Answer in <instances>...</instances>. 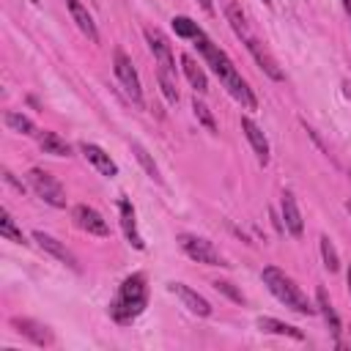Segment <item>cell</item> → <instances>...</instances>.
I'll return each instance as SVG.
<instances>
[{
  "label": "cell",
  "mask_w": 351,
  "mask_h": 351,
  "mask_svg": "<svg viewBox=\"0 0 351 351\" xmlns=\"http://www.w3.org/2000/svg\"><path fill=\"white\" fill-rule=\"evenodd\" d=\"M195 47H197V52L203 55V60L211 66V71L219 77V82L228 88V93H230L241 107L255 110V107H258V99H255L252 88L247 85V80H244V77L239 74V69L233 66V60L228 58V52H225L219 44H214L206 33H200V36L195 38Z\"/></svg>",
  "instance_id": "cell-1"
},
{
  "label": "cell",
  "mask_w": 351,
  "mask_h": 351,
  "mask_svg": "<svg viewBox=\"0 0 351 351\" xmlns=\"http://www.w3.org/2000/svg\"><path fill=\"white\" fill-rule=\"evenodd\" d=\"M145 304H148V277L143 271H132L118 285V293L110 302V318L115 324H129L145 310Z\"/></svg>",
  "instance_id": "cell-2"
},
{
  "label": "cell",
  "mask_w": 351,
  "mask_h": 351,
  "mask_svg": "<svg viewBox=\"0 0 351 351\" xmlns=\"http://www.w3.org/2000/svg\"><path fill=\"white\" fill-rule=\"evenodd\" d=\"M225 14H228V22H230L233 33L244 41V47L250 49V55L255 58V63H258L271 80H282V69H280V63H277L274 55L266 49V44H263L258 36H252V30H250V25H247V19H244V11H241L233 0H228V3H225Z\"/></svg>",
  "instance_id": "cell-3"
},
{
  "label": "cell",
  "mask_w": 351,
  "mask_h": 351,
  "mask_svg": "<svg viewBox=\"0 0 351 351\" xmlns=\"http://www.w3.org/2000/svg\"><path fill=\"white\" fill-rule=\"evenodd\" d=\"M263 285L271 291V296L277 299V302H282L285 307H291L293 313H299V315H313L318 307L302 293V288L282 271V269H277V266H266L263 269Z\"/></svg>",
  "instance_id": "cell-4"
},
{
  "label": "cell",
  "mask_w": 351,
  "mask_h": 351,
  "mask_svg": "<svg viewBox=\"0 0 351 351\" xmlns=\"http://www.w3.org/2000/svg\"><path fill=\"white\" fill-rule=\"evenodd\" d=\"M178 247L184 250L186 258H192L197 263H206V266H228V261L219 255V250L208 239H200V236H192V233H178Z\"/></svg>",
  "instance_id": "cell-5"
},
{
  "label": "cell",
  "mask_w": 351,
  "mask_h": 351,
  "mask_svg": "<svg viewBox=\"0 0 351 351\" xmlns=\"http://www.w3.org/2000/svg\"><path fill=\"white\" fill-rule=\"evenodd\" d=\"M27 181H30L33 192H36L44 203H49V206H55V208H63V206H66V192H63L60 181H58L55 176H49L47 170L33 167V170L27 173Z\"/></svg>",
  "instance_id": "cell-6"
},
{
  "label": "cell",
  "mask_w": 351,
  "mask_h": 351,
  "mask_svg": "<svg viewBox=\"0 0 351 351\" xmlns=\"http://www.w3.org/2000/svg\"><path fill=\"white\" fill-rule=\"evenodd\" d=\"M112 69H115V77H118V82L123 85L126 96H129L134 104H143V88H140L137 69L132 66V58H129L123 49H115V55H112Z\"/></svg>",
  "instance_id": "cell-7"
},
{
  "label": "cell",
  "mask_w": 351,
  "mask_h": 351,
  "mask_svg": "<svg viewBox=\"0 0 351 351\" xmlns=\"http://www.w3.org/2000/svg\"><path fill=\"white\" fill-rule=\"evenodd\" d=\"M71 219H74V225H77L80 230H85V233H90V236H110L107 219H104L93 206H85V203L74 206V208H71Z\"/></svg>",
  "instance_id": "cell-8"
},
{
  "label": "cell",
  "mask_w": 351,
  "mask_h": 351,
  "mask_svg": "<svg viewBox=\"0 0 351 351\" xmlns=\"http://www.w3.org/2000/svg\"><path fill=\"white\" fill-rule=\"evenodd\" d=\"M11 326H14L25 340H30L33 346H41V348L55 346L52 329L44 326V324H38V321H33V318H19V315H14V318H11Z\"/></svg>",
  "instance_id": "cell-9"
},
{
  "label": "cell",
  "mask_w": 351,
  "mask_h": 351,
  "mask_svg": "<svg viewBox=\"0 0 351 351\" xmlns=\"http://www.w3.org/2000/svg\"><path fill=\"white\" fill-rule=\"evenodd\" d=\"M143 36H145L148 49H151V55L156 58L159 69L176 71V58H173V47H170V41H167V36H165L162 30H156V27H145Z\"/></svg>",
  "instance_id": "cell-10"
},
{
  "label": "cell",
  "mask_w": 351,
  "mask_h": 351,
  "mask_svg": "<svg viewBox=\"0 0 351 351\" xmlns=\"http://www.w3.org/2000/svg\"><path fill=\"white\" fill-rule=\"evenodd\" d=\"M167 288L184 302V307H186L189 313H195V315H200V318H208V315H211V304H208L197 291H192L189 285H184V282H170Z\"/></svg>",
  "instance_id": "cell-11"
},
{
  "label": "cell",
  "mask_w": 351,
  "mask_h": 351,
  "mask_svg": "<svg viewBox=\"0 0 351 351\" xmlns=\"http://www.w3.org/2000/svg\"><path fill=\"white\" fill-rule=\"evenodd\" d=\"M118 214H121V228H123L126 241H129L134 250H143L145 244H143V236H140V230H137L134 206H132V200H129V197H121V200H118Z\"/></svg>",
  "instance_id": "cell-12"
},
{
  "label": "cell",
  "mask_w": 351,
  "mask_h": 351,
  "mask_svg": "<svg viewBox=\"0 0 351 351\" xmlns=\"http://www.w3.org/2000/svg\"><path fill=\"white\" fill-rule=\"evenodd\" d=\"M241 132H244V137L250 140V145H252L258 162H261V165H269V140H266L263 129H261L252 118L244 115V118H241Z\"/></svg>",
  "instance_id": "cell-13"
},
{
  "label": "cell",
  "mask_w": 351,
  "mask_h": 351,
  "mask_svg": "<svg viewBox=\"0 0 351 351\" xmlns=\"http://www.w3.org/2000/svg\"><path fill=\"white\" fill-rule=\"evenodd\" d=\"M80 151H82V156H85L101 176H107V178H115V176H118V165H115V162L110 159V154H107L104 148H99L96 143H82Z\"/></svg>",
  "instance_id": "cell-14"
},
{
  "label": "cell",
  "mask_w": 351,
  "mask_h": 351,
  "mask_svg": "<svg viewBox=\"0 0 351 351\" xmlns=\"http://www.w3.org/2000/svg\"><path fill=\"white\" fill-rule=\"evenodd\" d=\"M280 208H282V228H285L291 236H302V230H304V219H302V211H299V206H296L293 192H282V197H280Z\"/></svg>",
  "instance_id": "cell-15"
},
{
  "label": "cell",
  "mask_w": 351,
  "mask_h": 351,
  "mask_svg": "<svg viewBox=\"0 0 351 351\" xmlns=\"http://www.w3.org/2000/svg\"><path fill=\"white\" fill-rule=\"evenodd\" d=\"M66 5H69V14H71L74 25L80 27V33L88 36V41L99 44V30H96V22H93V16L88 14V8H85L80 0H66Z\"/></svg>",
  "instance_id": "cell-16"
},
{
  "label": "cell",
  "mask_w": 351,
  "mask_h": 351,
  "mask_svg": "<svg viewBox=\"0 0 351 351\" xmlns=\"http://www.w3.org/2000/svg\"><path fill=\"white\" fill-rule=\"evenodd\" d=\"M33 239H36V241H38V247H41V250H47L52 258H58L60 263H66V266L77 269V258H74V255L66 250V244H60L55 236H49V233H44V230H36V233H33Z\"/></svg>",
  "instance_id": "cell-17"
},
{
  "label": "cell",
  "mask_w": 351,
  "mask_h": 351,
  "mask_svg": "<svg viewBox=\"0 0 351 351\" xmlns=\"http://www.w3.org/2000/svg\"><path fill=\"white\" fill-rule=\"evenodd\" d=\"M181 71H184V77L189 80V85L197 90V93H206L208 90V80H206V71L195 63V58L192 55H181Z\"/></svg>",
  "instance_id": "cell-18"
},
{
  "label": "cell",
  "mask_w": 351,
  "mask_h": 351,
  "mask_svg": "<svg viewBox=\"0 0 351 351\" xmlns=\"http://www.w3.org/2000/svg\"><path fill=\"white\" fill-rule=\"evenodd\" d=\"M315 307H318V313L324 315V321L329 324V332H332L335 337H340V318H337V313H335V307H332V302H329V296H326L324 288L315 291Z\"/></svg>",
  "instance_id": "cell-19"
},
{
  "label": "cell",
  "mask_w": 351,
  "mask_h": 351,
  "mask_svg": "<svg viewBox=\"0 0 351 351\" xmlns=\"http://www.w3.org/2000/svg\"><path fill=\"white\" fill-rule=\"evenodd\" d=\"M38 145H41L44 154H52V156H71V145H69L60 134H55V132H41V134H38Z\"/></svg>",
  "instance_id": "cell-20"
},
{
  "label": "cell",
  "mask_w": 351,
  "mask_h": 351,
  "mask_svg": "<svg viewBox=\"0 0 351 351\" xmlns=\"http://www.w3.org/2000/svg\"><path fill=\"white\" fill-rule=\"evenodd\" d=\"M258 329H261V332H271V335H282V337H293V340H304L302 329H296V326H291V324H282V321H277V318H269V315L258 318Z\"/></svg>",
  "instance_id": "cell-21"
},
{
  "label": "cell",
  "mask_w": 351,
  "mask_h": 351,
  "mask_svg": "<svg viewBox=\"0 0 351 351\" xmlns=\"http://www.w3.org/2000/svg\"><path fill=\"white\" fill-rule=\"evenodd\" d=\"M156 80H159V88L165 93V99L170 104H178V85H176V71H167V69H156Z\"/></svg>",
  "instance_id": "cell-22"
},
{
  "label": "cell",
  "mask_w": 351,
  "mask_h": 351,
  "mask_svg": "<svg viewBox=\"0 0 351 351\" xmlns=\"http://www.w3.org/2000/svg\"><path fill=\"white\" fill-rule=\"evenodd\" d=\"M5 126L11 129V132H16V134H36V123L27 118V115H22V112H14V110H8L5 112Z\"/></svg>",
  "instance_id": "cell-23"
},
{
  "label": "cell",
  "mask_w": 351,
  "mask_h": 351,
  "mask_svg": "<svg viewBox=\"0 0 351 351\" xmlns=\"http://www.w3.org/2000/svg\"><path fill=\"white\" fill-rule=\"evenodd\" d=\"M170 25H173L176 36H181V38H192V41H195V38L203 33V27H200L197 22H192L189 16H173Z\"/></svg>",
  "instance_id": "cell-24"
},
{
  "label": "cell",
  "mask_w": 351,
  "mask_h": 351,
  "mask_svg": "<svg viewBox=\"0 0 351 351\" xmlns=\"http://www.w3.org/2000/svg\"><path fill=\"white\" fill-rule=\"evenodd\" d=\"M0 236L3 239H8V241H14V244H27L25 241V236H22V230L16 228V222H14V217L3 208V214H0Z\"/></svg>",
  "instance_id": "cell-25"
},
{
  "label": "cell",
  "mask_w": 351,
  "mask_h": 351,
  "mask_svg": "<svg viewBox=\"0 0 351 351\" xmlns=\"http://www.w3.org/2000/svg\"><path fill=\"white\" fill-rule=\"evenodd\" d=\"M318 247H321L324 266H326L329 271H337V269H340V258H337V250H335L332 239H329V236H321V239H318Z\"/></svg>",
  "instance_id": "cell-26"
},
{
  "label": "cell",
  "mask_w": 351,
  "mask_h": 351,
  "mask_svg": "<svg viewBox=\"0 0 351 351\" xmlns=\"http://www.w3.org/2000/svg\"><path fill=\"white\" fill-rule=\"evenodd\" d=\"M132 151H134V156H137V162H140V165L145 167V173H148V176H151L154 181H159V167L154 165V159L148 156V151H145L143 145H137V143L132 145Z\"/></svg>",
  "instance_id": "cell-27"
},
{
  "label": "cell",
  "mask_w": 351,
  "mask_h": 351,
  "mask_svg": "<svg viewBox=\"0 0 351 351\" xmlns=\"http://www.w3.org/2000/svg\"><path fill=\"white\" fill-rule=\"evenodd\" d=\"M192 110H195V118L208 129V132H217V123H214V118H211V112H208V107L195 96V101H192Z\"/></svg>",
  "instance_id": "cell-28"
},
{
  "label": "cell",
  "mask_w": 351,
  "mask_h": 351,
  "mask_svg": "<svg viewBox=\"0 0 351 351\" xmlns=\"http://www.w3.org/2000/svg\"><path fill=\"white\" fill-rule=\"evenodd\" d=\"M214 288H217V291H222L225 296H230L233 302H244L241 291H236V288H233V282H228V280H217V282H214Z\"/></svg>",
  "instance_id": "cell-29"
},
{
  "label": "cell",
  "mask_w": 351,
  "mask_h": 351,
  "mask_svg": "<svg viewBox=\"0 0 351 351\" xmlns=\"http://www.w3.org/2000/svg\"><path fill=\"white\" fill-rule=\"evenodd\" d=\"M3 178H5V181H8L11 186H14V189H19V192H25V184H22V181H16L11 170H3Z\"/></svg>",
  "instance_id": "cell-30"
},
{
  "label": "cell",
  "mask_w": 351,
  "mask_h": 351,
  "mask_svg": "<svg viewBox=\"0 0 351 351\" xmlns=\"http://www.w3.org/2000/svg\"><path fill=\"white\" fill-rule=\"evenodd\" d=\"M197 3H200V8H203V11H208V14L214 11V8H211V0H197Z\"/></svg>",
  "instance_id": "cell-31"
},
{
  "label": "cell",
  "mask_w": 351,
  "mask_h": 351,
  "mask_svg": "<svg viewBox=\"0 0 351 351\" xmlns=\"http://www.w3.org/2000/svg\"><path fill=\"white\" fill-rule=\"evenodd\" d=\"M343 8H346V14H348V19H351V0H343Z\"/></svg>",
  "instance_id": "cell-32"
},
{
  "label": "cell",
  "mask_w": 351,
  "mask_h": 351,
  "mask_svg": "<svg viewBox=\"0 0 351 351\" xmlns=\"http://www.w3.org/2000/svg\"><path fill=\"white\" fill-rule=\"evenodd\" d=\"M346 277H348V293H351V263H348V274Z\"/></svg>",
  "instance_id": "cell-33"
},
{
  "label": "cell",
  "mask_w": 351,
  "mask_h": 351,
  "mask_svg": "<svg viewBox=\"0 0 351 351\" xmlns=\"http://www.w3.org/2000/svg\"><path fill=\"white\" fill-rule=\"evenodd\" d=\"M346 211H348V214H351V200H348V203H346Z\"/></svg>",
  "instance_id": "cell-34"
},
{
  "label": "cell",
  "mask_w": 351,
  "mask_h": 351,
  "mask_svg": "<svg viewBox=\"0 0 351 351\" xmlns=\"http://www.w3.org/2000/svg\"><path fill=\"white\" fill-rule=\"evenodd\" d=\"M263 3H266V5H269V3H271V0H263Z\"/></svg>",
  "instance_id": "cell-35"
}]
</instances>
